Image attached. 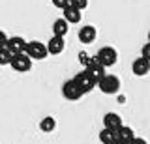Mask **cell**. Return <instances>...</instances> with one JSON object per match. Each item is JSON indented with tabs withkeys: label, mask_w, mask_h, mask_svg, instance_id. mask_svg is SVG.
Wrapping results in <instances>:
<instances>
[{
	"label": "cell",
	"mask_w": 150,
	"mask_h": 144,
	"mask_svg": "<svg viewBox=\"0 0 150 144\" xmlns=\"http://www.w3.org/2000/svg\"><path fill=\"white\" fill-rule=\"evenodd\" d=\"M96 58L103 67H111V66H115V64L118 62V53H116L115 47H101L98 51Z\"/></svg>",
	"instance_id": "1"
},
{
	"label": "cell",
	"mask_w": 150,
	"mask_h": 144,
	"mask_svg": "<svg viewBox=\"0 0 150 144\" xmlns=\"http://www.w3.org/2000/svg\"><path fill=\"white\" fill-rule=\"evenodd\" d=\"M98 86H100V90L103 94L112 96V94H116V92L120 90V79L116 75H109V73H107V75L98 82Z\"/></svg>",
	"instance_id": "2"
},
{
	"label": "cell",
	"mask_w": 150,
	"mask_h": 144,
	"mask_svg": "<svg viewBox=\"0 0 150 144\" xmlns=\"http://www.w3.org/2000/svg\"><path fill=\"white\" fill-rule=\"evenodd\" d=\"M25 53H26L32 60H43V58H47L49 51H47V45L41 43V41H28Z\"/></svg>",
	"instance_id": "3"
},
{
	"label": "cell",
	"mask_w": 150,
	"mask_h": 144,
	"mask_svg": "<svg viewBox=\"0 0 150 144\" xmlns=\"http://www.w3.org/2000/svg\"><path fill=\"white\" fill-rule=\"evenodd\" d=\"M9 66L15 69V71H19V73H26V71H30V67H32V58L28 56L26 53L13 54V58H11V62H9Z\"/></svg>",
	"instance_id": "4"
},
{
	"label": "cell",
	"mask_w": 150,
	"mask_h": 144,
	"mask_svg": "<svg viewBox=\"0 0 150 144\" xmlns=\"http://www.w3.org/2000/svg\"><path fill=\"white\" fill-rule=\"evenodd\" d=\"M73 81H75V84H77L79 88H81V92L83 94H88V92H92L94 88H96L98 84L94 82V79L88 75V71L84 69V71H81V73H77V75L73 77Z\"/></svg>",
	"instance_id": "5"
},
{
	"label": "cell",
	"mask_w": 150,
	"mask_h": 144,
	"mask_svg": "<svg viewBox=\"0 0 150 144\" xmlns=\"http://www.w3.org/2000/svg\"><path fill=\"white\" fill-rule=\"evenodd\" d=\"M62 96L68 101H77V99H81V97H83V92H81V88L75 84L73 79H69V81H66L64 84H62Z\"/></svg>",
	"instance_id": "6"
},
{
	"label": "cell",
	"mask_w": 150,
	"mask_h": 144,
	"mask_svg": "<svg viewBox=\"0 0 150 144\" xmlns=\"http://www.w3.org/2000/svg\"><path fill=\"white\" fill-rule=\"evenodd\" d=\"M131 71H133V75H137V77L148 75V73H150V60L143 58V56L135 58L133 64H131Z\"/></svg>",
	"instance_id": "7"
},
{
	"label": "cell",
	"mask_w": 150,
	"mask_h": 144,
	"mask_svg": "<svg viewBox=\"0 0 150 144\" xmlns=\"http://www.w3.org/2000/svg\"><path fill=\"white\" fill-rule=\"evenodd\" d=\"M26 43H28V41H25L21 36H11V38H8L6 47L9 49V53H11V54H19V53H25Z\"/></svg>",
	"instance_id": "8"
},
{
	"label": "cell",
	"mask_w": 150,
	"mask_h": 144,
	"mask_svg": "<svg viewBox=\"0 0 150 144\" xmlns=\"http://www.w3.org/2000/svg\"><path fill=\"white\" fill-rule=\"evenodd\" d=\"M47 51H49V54H62L64 53V49H66V41L64 38H60V36H53L49 41H47Z\"/></svg>",
	"instance_id": "9"
},
{
	"label": "cell",
	"mask_w": 150,
	"mask_h": 144,
	"mask_svg": "<svg viewBox=\"0 0 150 144\" xmlns=\"http://www.w3.org/2000/svg\"><path fill=\"white\" fill-rule=\"evenodd\" d=\"M122 125H124V124H122L120 114H116V112H107L105 116H103V127L112 129V131H118Z\"/></svg>",
	"instance_id": "10"
},
{
	"label": "cell",
	"mask_w": 150,
	"mask_h": 144,
	"mask_svg": "<svg viewBox=\"0 0 150 144\" xmlns=\"http://www.w3.org/2000/svg\"><path fill=\"white\" fill-rule=\"evenodd\" d=\"M96 36H98V32H96V28H94L92 25H84L83 28H79V34H77V38H79V41L81 43H92L94 39H96Z\"/></svg>",
	"instance_id": "11"
},
{
	"label": "cell",
	"mask_w": 150,
	"mask_h": 144,
	"mask_svg": "<svg viewBox=\"0 0 150 144\" xmlns=\"http://www.w3.org/2000/svg\"><path fill=\"white\" fill-rule=\"evenodd\" d=\"M64 19L69 22V25H77V22H81V19H83V13H81V10H77V8H73L71 4H69L68 8H64Z\"/></svg>",
	"instance_id": "12"
},
{
	"label": "cell",
	"mask_w": 150,
	"mask_h": 144,
	"mask_svg": "<svg viewBox=\"0 0 150 144\" xmlns=\"http://www.w3.org/2000/svg\"><path fill=\"white\" fill-rule=\"evenodd\" d=\"M69 32V22L64 19V17H60V19H56L53 22V36H60V38H66V34Z\"/></svg>",
	"instance_id": "13"
},
{
	"label": "cell",
	"mask_w": 150,
	"mask_h": 144,
	"mask_svg": "<svg viewBox=\"0 0 150 144\" xmlns=\"http://www.w3.org/2000/svg\"><path fill=\"white\" fill-rule=\"evenodd\" d=\"M105 69H107V67H103L100 62H96V64H94L92 67H88L86 71H88V75H90V77L94 79V82H96V84H98V82H100L101 79L107 75V73H105Z\"/></svg>",
	"instance_id": "14"
},
{
	"label": "cell",
	"mask_w": 150,
	"mask_h": 144,
	"mask_svg": "<svg viewBox=\"0 0 150 144\" xmlns=\"http://www.w3.org/2000/svg\"><path fill=\"white\" fill-rule=\"evenodd\" d=\"M116 138L126 140V142H131V140L135 138V133H133V129H131L129 125H122L118 131H116Z\"/></svg>",
	"instance_id": "15"
},
{
	"label": "cell",
	"mask_w": 150,
	"mask_h": 144,
	"mask_svg": "<svg viewBox=\"0 0 150 144\" xmlns=\"http://www.w3.org/2000/svg\"><path fill=\"white\" fill-rule=\"evenodd\" d=\"M115 140H116V131L107 129V127H103L100 131V142L101 144H115Z\"/></svg>",
	"instance_id": "16"
},
{
	"label": "cell",
	"mask_w": 150,
	"mask_h": 144,
	"mask_svg": "<svg viewBox=\"0 0 150 144\" xmlns=\"http://www.w3.org/2000/svg\"><path fill=\"white\" fill-rule=\"evenodd\" d=\"M40 129L43 133H51V131H54L56 129V120L53 118V116H45V118H41V122H40Z\"/></svg>",
	"instance_id": "17"
},
{
	"label": "cell",
	"mask_w": 150,
	"mask_h": 144,
	"mask_svg": "<svg viewBox=\"0 0 150 144\" xmlns=\"http://www.w3.org/2000/svg\"><path fill=\"white\" fill-rule=\"evenodd\" d=\"M79 62H81V66L84 69H88V67H92L94 64L98 62V58L96 56H90V54H86V53H79Z\"/></svg>",
	"instance_id": "18"
},
{
	"label": "cell",
	"mask_w": 150,
	"mask_h": 144,
	"mask_svg": "<svg viewBox=\"0 0 150 144\" xmlns=\"http://www.w3.org/2000/svg\"><path fill=\"white\" fill-rule=\"evenodd\" d=\"M11 58H13V54L9 53L8 47H0V66H9Z\"/></svg>",
	"instance_id": "19"
},
{
	"label": "cell",
	"mask_w": 150,
	"mask_h": 144,
	"mask_svg": "<svg viewBox=\"0 0 150 144\" xmlns=\"http://www.w3.org/2000/svg\"><path fill=\"white\" fill-rule=\"evenodd\" d=\"M69 4H71L73 8H77V10H86V6H88V0H69Z\"/></svg>",
	"instance_id": "20"
},
{
	"label": "cell",
	"mask_w": 150,
	"mask_h": 144,
	"mask_svg": "<svg viewBox=\"0 0 150 144\" xmlns=\"http://www.w3.org/2000/svg\"><path fill=\"white\" fill-rule=\"evenodd\" d=\"M53 6L58 8V10H64V8L69 6V0H53Z\"/></svg>",
	"instance_id": "21"
},
{
	"label": "cell",
	"mask_w": 150,
	"mask_h": 144,
	"mask_svg": "<svg viewBox=\"0 0 150 144\" xmlns=\"http://www.w3.org/2000/svg\"><path fill=\"white\" fill-rule=\"evenodd\" d=\"M141 56L146 58V60H150V41L143 45V49H141Z\"/></svg>",
	"instance_id": "22"
},
{
	"label": "cell",
	"mask_w": 150,
	"mask_h": 144,
	"mask_svg": "<svg viewBox=\"0 0 150 144\" xmlns=\"http://www.w3.org/2000/svg\"><path fill=\"white\" fill-rule=\"evenodd\" d=\"M6 43H8V36L4 30H0V47H6Z\"/></svg>",
	"instance_id": "23"
},
{
	"label": "cell",
	"mask_w": 150,
	"mask_h": 144,
	"mask_svg": "<svg viewBox=\"0 0 150 144\" xmlns=\"http://www.w3.org/2000/svg\"><path fill=\"white\" fill-rule=\"evenodd\" d=\"M129 144H148V142L144 140V138H141V137H135V138H133V140H131Z\"/></svg>",
	"instance_id": "24"
},
{
	"label": "cell",
	"mask_w": 150,
	"mask_h": 144,
	"mask_svg": "<svg viewBox=\"0 0 150 144\" xmlns=\"http://www.w3.org/2000/svg\"><path fill=\"white\" fill-rule=\"evenodd\" d=\"M115 144H129V142H126V140H120V138H116Z\"/></svg>",
	"instance_id": "25"
},
{
	"label": "cell",
	"mask_w": 150,
	"mask_h": 144,
	"mask_svg": "<svg viewBox=\"0 0 150 144\" xmlns=\"http://www.w3.org/2000/svg\"><path fill=\"white\" fill-rule=\"evenodd\" d=\"M148 41H150V32H148Z\"/></svg>",
	"instance_id": "26"
}]
</instances>
